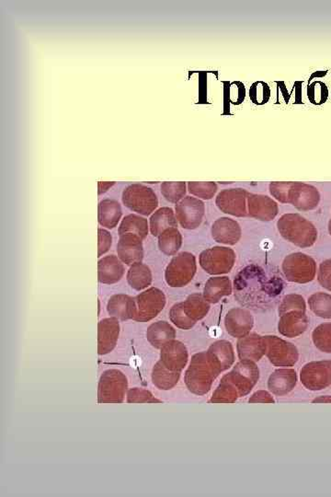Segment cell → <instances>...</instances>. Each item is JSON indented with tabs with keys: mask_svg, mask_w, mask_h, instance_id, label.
I'll list each match as a JSON object with an SVG mask.
<instances>
[{
	"mask_svg": "<svg viewBox=\"0 0 331 497\" xmlns=\"http://www.w3.org/2000/svg\"><path fill=\"white\" fill-rule=\"evenodd\" d=\"M221 373L208 352H200L191 357L185 373V384L191 393L205 395L212 388L213 382Z\"/></svg>",
	"mask_w": 331,
	"mask_h": 497,
	"instance_id": "obj_1",
	"label": "cell"
},
{
	"mask_svg": "<svg viewBox=\"0 0 331 497\" xmlns=\"http://www.w3.org/2000/svg\"><path fill=\"white\" fill-rule=\"evenodd\" d=\"M281 236L299 248L313 246L318 240L315 225L299 213H289L281 216L277 222Z\"/></svg>",
	"mask_w": 331,
	"mask_h": 497,
	"instance_id": "obj_2",
	"label": "cell"
},
{
	"mask_svg": "<svg viewBox=\"0 0 331 497\" xmlns=\"http://www.w3.org/2000/svg\"><path fill=\"white\" fill-rule=\"evenodd\" d=\"M283 271L288 281L307 284L315 279L318 266L316 261L310 255L294 252L287 255L283 260Z\"/></svg>",
	"mask_w": 331,
	"mask_h": 497,
	"instance_id": "obj_3",
	"label": "cell"
},
{
	"mask_svg": "<svg viewBox=\"0 0 331 497\" xmlns=\"http://www.w3.org/2000/svg\"><path fill=\"white\" fill-rule=\"evenodd\" d=\"M197 271L196 258L188 252H180L172 258L165 271L167 284L171 288H182L193 279Z\"/></svg>",
	"mask_w": 331,
	"mask_h": 497,
	"instance_id": "obj_4",
	"label": "cell"
},
{
	"mask_svg": "<svg viewBox=\"0 0 331 497\" xmlns=\"http://www.w3.org/2000/svg\"><path fill=\"white\" fill-rule=\"evenodd\" d=\"M128 388V380L122 371L109 369L102 374L98 386L100 404H122Z\"/></svg>",
	"mask_w": 331,
	"mask_h": 497,
	"instance_id": "obj_5",
	"label": "cell"
},
{
	"mask_svg": "<svg viewBox=\"0 0 331 497\" xmlns=\"http://www.w3.org/2000/svg\"><path fill=\"white\" fill-rule=\"evenodd\" d=\"M122 199L125 207L143 216L151 215L158 207V196L153 189L139 183L128 186Z\"/></svg>",
	"mask_w": 331,
	"mask_h": 497,
	"instance_id": "obj_6",
	"label": "cell"
},
{
	"mask_svg": "<svg viewBox=\"0 0 331 497\" xmlns=\"http://www.w3.org/2000/svg\"><path fill=\"white\" fill-rule=\"evenodd\" d=\"M236 259V252L232 249L218 246L202 252L199 263L207 274L220 276L232 270Z\"/></svg>",
	"mask_w": 331,
	"mask_h": 497,
	"instance_id": "obj_7",
	"label": "cell"
},
{
	"mask_svg": "<svg viewBox=\"0 0 331 497\" xmlns=\"http://www.w3.org/2000/svg\"><path fill=\"white\" fill-rule=\"evenodd\" d=\"M136 315L135 320L139 323L152 321L162 312L166 305V296L157 288H147L136 296Z\"/></svg>",
	"mask_w": 331,
	"mask_h": 497,
	"instance_id": "obj_8",
	"label": "cell"
},
{
	"mask_svg": "<svg viewBox=\"0 0 331 497\" xmlns=\"http://www.w3.org/2000/svg\"><path fill=\"white\" fill-rule=\"evenodd\" d=\"M223 379L231 383L238 391L239 398L246 396L260 379V371L255 362L249 360H240L233 371L223 377Z\"/></svg>",
	"mask_w": 331,
	"mask_h": 497,
	"instance_id": "obj_9",
	"label": "cell"
},
{
	"mask_svg": "<svg viewBox=\"0 0 331 497\" xmlns=\"http://www.w3.org/2000/svg\"><path fill=\"white\" fill-rule=\"evenodd\" d=\"M266 344V355L275 366H293L299 359L296 346L277 336H263Z\"/></svg>",
	"mask_w": 331,
	"mask_h": 497,
	"instance_id": "obj_10",
	"label": "cell"
},
{
	"mask_svg": "<svg viewBox=\"0 0 331 497\" xmlns=\"http://www.w3.org/2000/svg\"><path fill=\"white\" fill-rule=\"evenodd\" d=\"M300 379L308 390H325L331 385V361H313L305 364L300 371Z\"/></svg>",
	"mask_w": 331,
	"mask_h": 497,
	"instance_id": "obj_11",
	"label": "cell"
},
{
	"mask_svg": "<svg viewBox=\"0 0 331 497\" xmlns=\"http://www.w3.org/2000/svg\"><path fill=\"white\" fill-rule=\"evenodd\" d=\"M175 215L185 229H196L202 224L205 214V203L193 196H185L175 207Z\"/></svg>",
	"mask_w": 331,
	"mask_h": 497,
	"instance_id": "obj_12",
	"label": "cell"
},
{
	"mask_svg": "<svg viewBox=\"0 0 331 497\" xmlns=\"http://www.w3.org/2000/svg\"><path fill=\"white\" fill-rule=\"evenodd\" d=\"M249 193L245 189H225L218 194L216 199V207L223 213L238 218L247 216V197Z\"/></svg>",
	"mask_w": 331,
	"mask_h": 497,
	"instance_id": "obj_13",
	"label": "cell"
},
{
	"mask_svg": "<svg viewBox=\"0 0 331 497\" xmlns=\"http://www.w3.org/2000/svg\"><path fill=\"white\" fill-rule=\"evenodd\" d=\"M321 202V194L315 186L302 182H292L287 194V204L299 211L315 209Z\"/></svg>",
	"mask_w": 331,
	"mask_h": 497,
	"instance_id": "obj_14",
	"label": "cell"
},
{
	"mask_svg": "<svg viewBox=\"0 0 331 497\" xmlns=\"http://www.w3.org/2000/svg\"><path fill=\"white\" fill-rule=\"evenodd\" d=\"M117 254L120 260L126 265L142 262L144 258L143 240L133 233H125L120 236L117 244Z\"/></svg>",
	"mask_w": 331,
	"mask_h": 497,
	"instance_id": "obj_15",
	"label": "cell"
},
{
	"mask_svg": "<svg viewBox=\"0 0 331 497\" xmlns=\"http://www.w3.org/2000/svg\"><path fill=\"white\" fill-rule=\"evenodd\" d=\"M225 326L231 336L242 338L249 335L254 326V318L249 310L242 308H234L225 315Z\"/></svg>",
	"mask_w": 331,
	"mask_h": 497,
	"instance_id": "obj_16",
	"label": "cell"
},
{
	"mask_svg": "<svg viewBox=\"0 0 331 497\" xmlns=\"http://www.w3.org/2000/svg\"><path fill=\"white\" fill-rule=\"evenodd\" d=\"M247 212L258 221H271L276 218L279 207L274 199L264 194H249L247 197Z\"/></svg>",
	"mask_w": 331,
	"mask_h": 497,
	"instance_id": "obj_17",
	"label": "cell"
},
{
	"mask_svg": "<svg viewBox=\"0 0 331 497\" xmlns=\"http://www.w3.org/2000/svg\"><path fill=\"white\" fill-rule=\"evenodd\" d=\"M187 347L182 341L172 340L161 348L160 361L172 371L182 372L187 365Z\"/></svg>",
	"mask_w": 331,
	"mask_h": 497,
	"instance_id": "obj_18",
	"label": "cell"
},
{
	"mask_svg": "<svg viewBox=\"0 0 331 497\" xmlns=\"http://www.w3.org/2000/svg\"><path fill=\"white\" fill-rule=\"evenodd\" d=\"M278 330L281 335L288 338H294L303 335L310 326V319L305 312L292 310L280 316Z\"/></svg>",
	"mask_w": 331,
	"mask_h": 497,
	"instance_id": "obj_19",
	"label": "cell"
},
{
	"mask_svg": "<svg viewBox=\"0 0 331 497\" xmlns=\"http://www.w3.org/2000/svg\"><path fill=\"white\" fill-rule=\"evenodd\" d=\"M120 335L118 319H104L98 324V353L104 355L109 354L115 348Z\"/></svg>",
	"mask_w": 331,
	"mask_h": 497,
	"instance_id": "obj_20",
	"label": "cell"
},
{
	"mask_svg": "<svg viewBox=\"0 0 331 497\" xmlns=\"http://www.w3.org/2000/svg\"><path fill=\"white\" fill-rule=\"evenodd\" d=\"M238 354L239 359L249 360L252 362L260 361L264 355H266V344L263 336L247 335L239 338L238 341Z\"/></svg>",
	"mask_w": 331,
	"mask_h": 497,
	"instance_id": "obj_21",
	"label": "cell"
},
{
	"mask_svg": "<svg viewBox=\"0 0 331 497\" xmlns=\"http://www.w3.org/2000/svg\"><path fill=\"white\" fill-rule=\"evenodd\" d=\"M212 237L216 243L235 245L240 240L242 230L236 221L229 218H220L213 224Z\"/></svg>",
	"mask_w": 331,
	"mask_h": 497,
	"instance_id": "obj_22",
	"label": "cell"
},
{
	"mask_svg": "<svg viewBox=\"0 0 331 497\" xmlns=\"http://www.w3.org/2000/svg\"><path fill=\"white\" fill-rule=\"evenodd\" d=\"M124 274V263L115 255H108L99 260L98 280L101 284H116L122 279Z\"/></svg>",
	"mask_w": 331,
	"mask_h": 497,
	"instance_id": "obj_23",
	"label": "cell"
},
{
	"mask_svg": "<svg viewBox=\"0 0 331 497\" xmlns=\"http://www.w3.org/2000/svg\"><path fill=\"white\" fill-rule=\"evenodd\" d=\"M107 310L111 317L118 319L120 321L135 320V299L124 294L113 295L108 301Z\"/></svg>",
	"mask_w": 331,
	"mask_h": 497,
	"instance_id": "obj_24",
	"label": "cell"
},
{
	"mask_svg": "<svg viewBox=\"0 0 331 497\" xmlns=\"http://www.w3.org/2000/svg\"><path fill=\"white\" fill-rule=\"evenodd\" d=\"M296 382L297 375L294 369L281 368L269 376L268 388L274 395L285 396L294 390Z\"/></svg>",
	"mask_w": 331,
	"mask_h": 497,
	"instance_id": "obj_25",
	"label": "cell"
},
{
	"mask_svg": "<svg viewBox=\"0 0 331 497\" xmlns=\"http://www.w3.org/2000/svg\"><path fill=\"white\" fill-rule=\"evenodd\" d=\"M231 293L232 284L227 276H214L207 280L202 295L209 303L216 304Z\"/></svg>",
	"mask_w": 331,
	"mask_h": 497,
	"instance_id": "obj_26",
	"label": "cell"
},
{
	"mask_svg": "<svg viewBox=\"0 0 331 497\" xmlns=\"http://www.w3.org/2000/svg\"><path fill=\"white\" fill-rule=\"evenodd\" d=\"M175 337H176V331L167 321H157L147 328V341L157 349L162 348L167 343L174 340Z\"/></svg>",
	"mask_w": 331,
	"mask_h": 497,
	"instance_id": "obj_27",
	"label": "cell"
},
{
	"mask_svg": "<svg viewBox=\"0 0 331 497\" xmlns=\"http://www.w3.org/2000/svg\"><path fill=\"white\" fill-rule=\"evenodd\" d=\"M207 352L221 372L227 371L235 362V352L230 341L225 340L216 341L209 347Z\"/></svg>",
	"mask_w": 331,
	"mask_h": 497,
	"instance_id": "obj_28",
	"label": "cell"
},
{
	"mask_svg": "<svg viewBox=\"0 0 331 497\" xmlns=\"http://www.w3.org/2000/svg\"><path fill=\"white\" fill-rule=\"evenodd\" d=\"M121 205L115 200L105 199L99 204L98 221L102 227L114 229L121 219Z\"/></svg>",
	"mask_w": 331,
	"mask_h": 497,
	"instance_id": "obj_29",
	"label": "cell"
},
{
	"mask_svg": "<svg viewBox=\"0 0 331 497\" xmlns=\"http://www.w3.org/2000/svg\"><path fill=\"white\" fill-rule=\"evenodd\" d=\"M172 227H178V221L171 207H161L155 211L150 218V232L154 237H158L164 230Z\"/></svg>",
	"mask_w": 331,
	"mask_h": 497,
	"instance_id": "obj_30",
	"label": "cell"
},
{
	"mask_svg": "<svg viewBox=\"0 0 331 497\" xmlns=\"http://www.w3.org/2000/svg\"><path fill=\"white\" fill-rule=\"evenodd\" d=\"M180 372L172 371L161 361H158L152 371V382L161 391H169L179 382Z\"/></svg>",
	"mask_w": 331,
	"mask_h": 497,
	"instance_id": "obj_31",
	"label": "cell"
},
{
	"mask_svg": "<svg viewBox=\"0 0 331 497\" xmlns=\"http://www.w3.org/2000/svg\"><path fill=\"white\" fill-rule=\"evenodd\" d=\"M126 279L130 287L136 291L149 288L152 283V273L150 268L142 262L133 263L127 272Z\"/></svg>",
	"mask_w": 331,
	"mask_h": 497,
	"instance_id": "obj_32",
	"label": "cell"
},
{
	"mask_svg": "<svg viewBox=\"0 0 331 497\" xmlns=\"http://www.w3.org/2000/svg\"><path fill=\"white\" fill-rule=\"evenodd\" d=\"M182 307L188 317L196 323L202 320L210 310L209 302L205 299L202 294L200 293L189 296L186 301L182 302Z\"/></svg>",
	"mask_w": 331,
	"mask_h": 497,
	"instance_id": "obj_33",
	"label": "cell"
},
{
	"mask_svg": "<svg viewBox=\"0 0 331 497\" xmlns=\"http://www.w3.org/2000/svg\"><path fill=\"white\" fill-rule=\"evenodd\" d=\"M182 245V236L178 227H169L158 236V248L168 256L177 254Z\"/></svg>",
	"mask_w": 331,
	"mask_h": 497,
	"instance_id": "obj_34",
	"label": "cell"
},
{
	"mask_svg": "<svg viewBox=\"0 0 331 497\" xmlns=\"http://www.w3.org/2000/svg\"><path fill=\"white\" fill-rule=\"evenodd\" d=\"M149 230L147 219L135 215V214H131L122 219L119 226L118 233L119 236L124 235L125 233H133L144 241L149 235Z\"/></svg>",
	"mask_w": 331,
	"mask_h": 497,
	"instance_id": "obj_35",
	"label": "cell"
},
{
	"mask_svg": "<svg viewBox=\"0 0 331 497\" xmlns=\"http://www.w3.org/2000/svg\"><path fill=\"white\" fill-rule=\"evenodd\" d=\"M311 312L318 317L331 319V295L324 292L313 294L308 299Z\"/></svg>",
	"mask_w": 331,
	"mask_h": 497,
	"instance_id": "obj_36",
	"label": "cell"
},
{
	"mask_svg": "<svg viewBox=\"0 0 331 497\" xmlns=\"http://www.w3.org/2000/svg\"><path fill=\"white\" fill-rule=\"evenodd\" d=\"M239 398L238 391L231 383L222 379L220 384L216 388L210 402L212 404H232Z\"/></svg>",
	"mask_w": 331,
	"mask_h": 497,
	"instance_id": "obj_37",
	"label": "cell"
},
{
	"mask_svg": "<svg viewBox=\"0 0 331 497\" xmlns=\"http://www.w3.org/2000/svg\"><path fill=\"white\" fill-rule=\"evenodd\" d=\"M312 340L316 348L331 354V323L321 324L312 333Z\"/></svg>",
	"mask_w": 331,
	"mask_h": 497,
	"instance_id": "obj_38",
	"label": "cell"
},
{
	"mask_svg": "<svg viewBox=\"0 0 331 497\" xmlns=\"http://www.w3.org/2000/svg\"><path fill=\"white\" fill-rule=\"evenodd\" d=\"M249 94L252 104L261 106V105L268 104L271 99L272 91L268 83L258 80L250 86Z\"/></svg>",
	"mask_w": 331,
	"mask_h": 497,
	"instance_id": "obj_39",
	"label": "cell"
},
{
	"mask_svg": "<svg viewBox=\"0 0 331 497\" xmlns=\"http://www.w3.org/2000/svg\"><path fill=\"white\" fill-rule=\"evenodd\" d=\"M187 193V186L185 182H163L161 185V194L167 201L178 204L185 198Z\"/></svg>",
	"mask_w": 331,
	"mask_h": 497,
	"instance_id": "obj_40",
	"label": "cell"
},
{
	"mask_svg": "<svg viewBox=\"0 0 331 497\" xmlns=\"http://www.w3.org/2000/svg\"><path fill=\"white\" fill-rule=\"evenodd\" d=\"M307 96L311 104L319 106V105L324 104L328 101L329 88L323 82L316 80V82H312L308 85Z\"/></svg>",
	"mask_w": 331,
	"mask_h": 497,
	"instance_id": "obj_41",
	"label": "cell"
},
{
	"mask_svg": "<svg viewBox=\"0 0 331 497\" xmlns=\"http://www.w3.org/2000/svg\"><path fill=\"white\" fill-rule=\"evenodd\" d=\"M169 319L175 326L182 330H190L196 326V321L191 320L183 310L182 302L173 305L169 312Z\"/></svg>",
	"mask_w": 331,
	"mask_h": 497,
	"instance_id": "obj_42",
	"label": "cell"
},
{
	"mask_svg": "<svg viewBox=\"0 0 331 497\" xmlns=\"http://www.w3.org/2000/svg\"><path fill=\"white\" fill-rule=\"evenodd\" d=\"M188 190L194 196L210 200L216 196L218 186L216 182H189Z\"/></svg>",
	"mask_w": 331,
	"mask_h": 497,
	"instance_id": "obj_43",
	"label": "cell"
},
{
	"mask_svg": "<svg viewBox=\"0 0 331 497\" xmlns=\"http://www.w3.org/2000/svg\"><path fill=\"white\" fill-rule=\"evenodd\" d=\"M307 305L302 296L297 294H289L283 299L282 303L279 307V316L285 315L286 312H292V310H301L305 312Z\"/></svg>",
	"mask_w": 331,
	"mask_h": 497,
	"instance_id": "obj_44",
	"label": "cell"
},
{
	"mask_svg": "<svg viewBox=\"0 0 331 497\" xmlns=\"http://www.w3.org/2000/svg\"><path fill=\"white\" fill-rule=\"evenodd\" d=\"M127 402L128 404H144V402L161 404L162 402L155 398L149 391L141 388H133L127 391Z\"/></svg>",
	"mask_w": 331,
	"mask_h": 497,
	"instance_id": "obj_45",
	"label": "cell"
},
{
	"mask_svg": "<svg viewBox=\"0 0 331 497\" xmlns=\"http://www.w3.org/2000/svg\"><path fill=\"white\" fill-rule=\"evenodd\" d=\"M246 99V87L241 82H232L228 83V100L231 104L240 105Z\"/></svg>",
	"mask_w": 331,
	"mask_h": 497,
	"instance_id": "obj_46",
	"label": "cell"
},
{
	"mask_svg": "<svg viewBox=\"0 0 331 497\" xmlns=\"http://www.w3.org/2000/svg\"><path fill=\"white\" fill-rule=\"evenodd\" d=\"M292 182H271L269 193L282 204H287V194Z\"/></svg>",
	"mask_w": 331,
	"mask_h": 497,
	"instance_id": "obj_47",
	"label": "cell"
},
{
	"mask_svg": "<svg viewBox=\"0 0 331 497\" xmlns=\"http://www.w3.org/2000/svg\"><path fill=\"white\" fill-rule=\"evenodd\" d=\"M318 280L321 287L331 292V259L324 261L319 265Z\"/></svg>",
	"mask_w": 331,
	"mask_h": 497,
	"instance_id": "obj_48",
	"label": "cell"
},
{
	"mask_svg": "<svg viewBox=\"0 0 331 497\" xmlns=\"http://www.w3.org/2000/svg\"><path fill=\"white\" fill-rule=\"evenodd\" d=\"M113 244V237L108 230L104 229H98V257L106 254L111 249Z\"/></svg>",
	"mask_w": 331,
	"mask_h": 497,
	"instance_id": "obj_49",
	"label": "cell"
},
{
	"mask_svg": "<svg viewBox=\"0 0 331 497\" xmlns=\"http://www.w3.org/2000/svg\"><path fill=\"white\" fill-rule=\"evenodd\" d=\"M249 402L252 404H256V402H266V404H274V397L265 391H258L255 393L249 399Z\"/></svg>",
	"mask_w": 331,
	"mask_h": 497,
	"instance_id": "obj_50",
	"label": "cell"
},
{
	"mask_svg": "<svg viewBox=\"0 0 331 497\" xmlns=\"http://www.w3.org/2000/svg\"><path fill=\"white\" fill-rule=\"evenodd\" d=\"M278 90H280L281 93L283 100H285V104H288L290 102L291 94L288 93L287 88H286L285 83L283 82H276Z\"/></svg>",
	"mask_w": 331,
	"mask_h": 497,
	"instance_id": "obj_51",
	"label": "cell"
},
{
	"mask_svg": "<svg viewBox=\"0 0 331 497\" xmlns=\"http://www.w3.org/2000/svg\"><path fill=\"white\" fill-rule=\"evenodd\" d=\"M302 84L301 82H296L294 85V90L296 91V101L294 102V104H303L302 102Z\"/></svg>",
	"mask_w": 331,
	"mask_h": 497,
	"instance_id": "obj_52",
	"label": "cell"
},
{
	"mask_svg": "<svg viewBox=\"0 0 331 497\" xmlns=\"http://www.w3.org/2000/svg\"><path fill=\"white\" fill-rule=\"evenodd\" d=\"M327 74H328V71L314 72V73L312 75H311L310 79H308V84H310V83L312 82L313 79H322V77H326Z\"/></svg>",
	"mask_w": 331,
	"mask_h": 497,
	"instance_id": "obj_53",
	"label": "cell"
},
{
	"mask_svg": "<svg viewBox=\"0 0 331 497\" xmlns=\"http://www.w3.org/2000/svg\"><path fill=\"white\" fill-rule=\"evenodd\" d=\"M114 185V182H99V194L101 196V194H104L105 191H108V189H110L111 186Z\"/></svg>",
	"mask_w": 331,
	"mask_h": 497,
	"instance_id": "obj_54",
	"label": "cell"
},
{
	"mask_svg": "<svg viewBox=\"0 0 331 497\" xmlns=\"http://www.w3.org/2000/svg\"><path fill=\"white\" fill-rule=\"evenodd\" d=\"M313 402H331V396L319 397V398L314 400Z\"/></svg>",
	"mask_w": 331,
	"mask_h": 497,
	"instance_id": "obj_55",
	"label": "cell"
},
{
	"mask_svg": "<svg viewBox=\"0 0 331 497\" xmlns=\"http://www.w3.org/2000/svg\"><path fill=\"white\" fill-rule=\"evenodd\" d=\"M329 232H330V235L331 236V218H330V222H329Z\"/></svg>",
	"mask_w": 331,
	"mask_h": 497,
	"instance_id": "obj_56",
	"label": "cell"
}]
</instances>
